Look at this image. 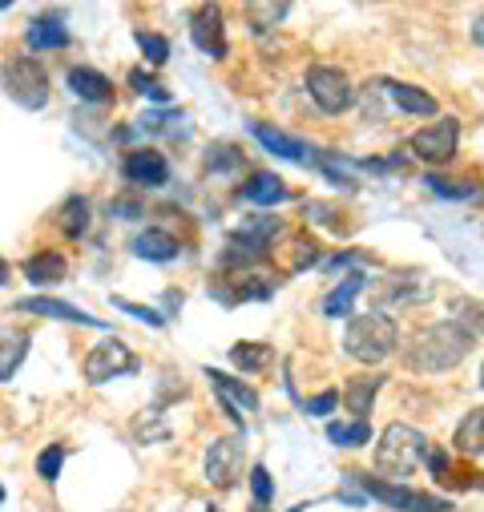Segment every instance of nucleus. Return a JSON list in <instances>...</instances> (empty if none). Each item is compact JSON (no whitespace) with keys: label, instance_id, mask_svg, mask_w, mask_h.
Listing matches in <instances>:
<instances>
[{"label":"nucleus","instance_id":"obj_1","mask_svg":"<svg viewBox=\"0 0 484 512\" xmlns=\"http://www.w3.org/2000/svg\"><path fill=\"white\" fill-rule=\"evenodd\" d=\"M468 351H472V335L460 323L444 319V323H428L412 335V343L404 351V363L416 375H444V371L460 367L468 359Z\"/></svg>","mask_w":484,"mask_h":512},{"label":"nucleus","instance_id":"obj_2","mask_svg":"<svg viewBox=\"0 0 484 512\" xmlns=\"http://www.w3.org/2000/svg\"><path fill=\"white\" fill-rule=\"evenodd\" d=\"M400 347V327L392 315L384 311H368V315H355L343 331V351L355 359V363H384L392 351Z\"/></svg>","mask_w":484,"mask_h":512},{"label":"nucleus","instance_id":"obj_3","mask_svg":"<svg viewBox=\"0 0 484 512\" xmlns=\"http://www.w3.org/2000/svg\"><path fill=\"white\" fill-rule=\"evenodd\" d=\"M279 234V222L275 218H247L242 222L230 238H226V246L218 250V267L222 271H234V275H242V271H255L259 263H267L271 259V238Z\"/></svg>","mask_w":484,"mask_h":512},{"label":"nucleus","instance_id":"obj_4","mask_svg":"<svg viewBox=\"0 0 484 512\" xmlns=\"http://www.w3.org/2000/svg\"><path fill=\"white\" fill-rule=\"evenodd\" d=\"M428 456V440L412 424H388L380 444H376V472L388 476L392 484H404Z\"/></svg>","mask_w":484,"mask_h":512},{"label":"nucleus","instance_id":"obj_5","mask_svg":"<svg viewBox=\"0 0 484 512\" xmlns=\"http://www.w3.org/2000/svg\"><path fill=\"white\" fill-rule=\"evenodd\" d=\"M347 480L359 484L363 496L388 504L392 512H452L448 496H432V492H420V488H408V484H392V480H380V476H363V472H347Z\"/></svg>","mask_w":484,"mask_h":512},{"label":"nucleus","instance_id":"obj_6","mask_svg":"<svg viewBox=\"0 0 484 512\" xmlns=\"http://www.w3.org/2000/svg\"><path fill=\"white\" fill-rule=\"evenodd\" d=\"M0 85L21 109H45L49 105V73L37 57H9L0 69Z\"/></svg>","mask_w":484,"mask_h":512},{"label":"nucleus","instance_id":"obj_7","mask_svg":"<svg viewBox=\"0 0 484 512\" xmlns=\"http://www.w3.org/2000/svg\"><path fill=\"white\" fill-rule=\"evenodd\" d=\"M456 146H460V121L456 117H440V121L424 125V130H416L408 142V150L428 166H448L456 158Z\"/></svg>","mask_w":484,"mask_h":512},{"label":"nucleus","instance_id":"obj_8","mask_svg":"<svg viewBox=\"0 0 484 512\" xmlns=\"http://www.w3.org/2000/svg\"><path fill=\"white\" fill-rule=\"evenodd\" d=\"M307 93H311V101H315L323 113H343V109H351V101H355L351 77H347L339 65H311V69H307Z\"/></svg>","mask_w":484,"mask_h":512},{"label":"nucleus","instance_id":"obj_9","mask_svg":"<svg viewBox=\"0 0 484 512\" xmlns=\"http://www.w3.org/2000/svg\"><path fill=\"white\" fill-rule=\"evenodd\" d=\"M142 363H138V355L121 343V339H105V343H97L89 355H85V363H81V371H85V379L89 383H109V379H121V375H134Z\"/></svg>","mask_w":484,"mask_h":512},{"label":"nucleus","instance_id":"obj_10","mask_svg":"<svg viewBox=\"0 0 484 512\" xmlns=\"http://www.w3.org/2000/svg\"><path fill=\"white\" fill-rule=\"evenodd\" d=\"M206 379H210V388L218 392L222 412H226L238 428L247 424V416L259 412V392L251 388V383H242V379H234V375H226V371H218V367H206Z\"/></svg>","mask_w":484,"mask_h":512},{"label":"nucleus","instance_id":"obj_11","mask_svg":"<svg viewBox=\"0 0 484 512\" xmlns=\"http://www.w3.org/2000/svg\"><path fill=\"white\" fill-rule=\"evenodd\" d=\"M202 468H206V480H210L214 488H222V492L238 488V480H242V440H238V436L210 440Z\"/></svg>","mask_w":484,"mask_h":512},{"label":"nucleus","instance_id":"obj_12","mask_svg":"<svg viewBox=\"0 0 484 512\" xmlns=\"http://www.w3.org/2000/svg\"><path fill=\"white\" fill-rule=\"evenodd\" d=\"M279 291V279L271 275H259V271H242L234 279H218L210 283V295L222 303V307H234V303H263Z\"/></svg>","mask_w":484,"mask_h":512},{"label":"nucleus","instance_id":"obj_13","mask_svg":"<svg viewBox=\"0 0 484 512\" xmlns=\"http://www.w3.org/2000/svg\"><path fill=\"white\" fill-rule=\"evenodd\" d=\"M121 178L134 186H146V190H158L170 182V162L158 150H130L121 158Z\"/></svg>","mask_w":484,"mask_h":512},{"label":"nucleus","instance_id":"obj_14","mask_svg":"<svg viewBox=\"0 0 484 512\" xmlns=\"http://www.w3.org/2000/svg\"><path fill=\"white\" fill-rule=\"evenodd\" d=\"M190 37H194V45H198L206 57L222 61V57H226V21H222V9H218V5L194 9V17H190Z\"/></svg>","mask_w":484,"mask_h":512},{"label":"nucleus","instance_id":"obj_15","mask_svg":"<svg viewBox=\"0 0 484 512\" xmlns=\"http://www.w3.org/2000/svg\"><path fill=\"white\" fill-rule=\"evenodd\" d=\"M17 311L45 315V319H65V323H81V327H105L97 315H89V311H81V307H73V303H61V299H45V295H37V299H21Z\"/></svg>","mask_w":484,"mask_h":512},{"label":"nucleus","instance_id":"obj_16","mask_svg":"<svg viewBox=\"0 0 484 512\" xmlns=\"http://www.w3.org/2000/svg\"><path fill=\"white\" fill-rule=\"evenodd\" d=\"M65 275H69V263L57 250H37L25 259V279L33 287H57V283H65Z\"/></svg>","mask_w":484,"mask_h":512},{"label":"nucleus","instance_id":"obj_17","mask_svg":"<svg viewBox=\"0 0 484 512\" xmlns=\"http://www.w3.org/2000/svg\"><path fill=\"white\" fill-rule=\"evenodd\" d=\"M134 254H138V259H146V263H174L182 254V246H178V238L170 230L150 226V230H142L134 238Z\"/></svg>","mask_w":484,"mask_h":512},{"label":"nucleus","instance_id":"obj_18","mask_svg":"<svg viewBox=\"0 0 484 512\" xmlns=\"http://www.w3.org/2000/svg\"><path fill=\"white\" fill-rule=\"evenodd\" d=\"M33 335L25 327H0V383H9L29 355Z\"/></svg>","mask_w":484,"mask_h":512},{"label":"nucleus","instance_id":"obj_19","mask_svg":"<svg viewBox=\"0 0 484 512\" xmlns=\"http://www.w3.org/2000/svg\"><path fill=\"white\" fill-rule=\"evenodd\" d=\"M69 89H73L81 101H89V105H109V101H113V81H109L105 73L89 69V65L69 69Z\"/></svg>","mask_w":484,"mask_h":512},{"label":"nucleus","instance_id":"obj_20","mask_svg":"<svg viewBox=\"0 0 484 512\" xmlns=\"http://www.w3.org/2000/svg\"><path fill=\"white\" fill-rule=\"evenodd\" d=\"M25 41H29L33 53H49V49H69L73 45V37H69V29H65L61 17H37V21H29Z\"/></svg>","mask_w":484,"mask_h":512},{"label":"nucleus","instance_id":"obj_21","mask_svg":"<svg viewBox=\"0 0 484 512\" xmlns=\"http://www.w3.org/2000/svg\"><path fill=\"white\" fill-rule=\"evenodd\" d=\"M238 194L247 198V202H255V206H279V202H287V198H291L287 182H283L279 174H271V170L251 174V178H247V186H242Z\"/></svg>","mask_w":484,"mask_h":512},{"label":"nucleus","instance_id":"obj_22","mask_svg":"<svg viewBox=\"0 0 484 512\" xmlns=\"http://www.w3.org/2000/svg\"><path fill=\"white\" fill-rule=\"evenodd\" d=\"M380 388H384V375H355L347 388H343V404H347V412H351L355 420H363V416L372 412Z\"/></svg>","mask_w":484,"mask_h":512},{"label":"nucleus","instance_id":"obj_23","mask_svg":"<svg viewBox=\"0 0 484 512\" xmlns=\"http://www.w3.org/2000/svg\"><path fill=\"white\" fill-rule=\"evenodd\" d=\"M251 134L263 142V150H271V154H279V158H287V162H307V158H311V150H307L299 138H291V134H283V130H271V125H263V121L251 125Z\"/></svg>","mask_w":484,"mask_h":512},{"label":"nucleus","instance_id":"obj_24","mask_svg":"<svg viewBox=\"0 0 484 512\" xmlns=\"http://www.w3.org/2000/svg\"><path fill=\"white\" fill-rule=\"evenodd\" d=\"M388 97L396 101V109L416 113V117H436V97L424 93L420 85H404V81H388Z\"/></svg>","mask_w":484,"mask_h":512},{"label":"nucleus","instance_id":"obj_25","mask_svg":"<svg viewBox=\"0 0 484 512\" xmlns=\"http://www.w3.org/2000/svg\"><path fill=\"white\" fill-rule=\"evenodd\" d=\"M452 448H456L460 456H484V408H472V412L460 420V428H456V436H452Z\"/></svg>","mask_w":484,"mask_h":512},{"label":"nucleus","instance_id":"obj_26","mask_svg":"<svg viewBox=\"0 0 484 512\" xmlns=\"http://www.w3.org/2000/svg\"><path fill=\"white\" fill-rule=\"evenodd\" d=\"M363 291V271H355V275H347L331 295H323V315L327 319H339V315H351V303H355V295Z\"/></svg>","mask_w":484,"mask_h":512},{"label":"nucleus","instance_id":"obj_27","mask_svg":"<svg viewBox=\"0 0 484 512\" xmlns=\"http://www.w3.org/2000/svg\"><path fill=\"white\" fill-rule=\"evenodd\" d=\"M57 226H61L65 238H81L89 230V198H81V194L65 198L61 210H57Z\"/></svg>","mask_w":484,"mask_h":512},{"label":"nucleus","instance_id":"obj_28","mask_svg":"<svg viewBox=\"0 0 484 512\" xmlns=\"http://www.w3.org/2000/svg\"><path fill=\"white\" fill-rule=\"evenodd\" d=\"M271 359H275V347H267V343H234L230 347V363L238 371H247V375L271 367Z\"/></svg>","mask_w":484,"mask_h":512},{"label":"nucleus","instance_id":"obj_29","mask_svg":"<svg viewBox=\"0 0 484 512\" xmlns=\"http://www.w3.org/2000/svg\"><path fill=\"white\" fill-rule=\"evenodd\" d=\"M327 440L339 444V448H363L372 440V428L368 420H355V424H327Z\"/></svg>","mask_w":484,"mask_h":512},{"label":"nucleus","instance_id":"obj_30","mask_svg":"<svg viewBox=\"0 0 484 512\" xmlns=\"http://www.w3.org/2000/svg\"><path fill=\"white\" fill-rule=\"evenodd\" d=\"M452 323H460L468 335H484V303L480 299H452Z\"/></svg>","mask_w":484,"mask_h":512},{"label":"nucleus","instance_id":"obj_31","mask_svg":"<svg viewBox=\"0 0 484 512\" xmlns=\"http://www.w3.org/2000/svg\"><path fill=\"white\" fill-rule=\"evenodd\" d=\"M238 166H242V150H238V146L214 142V146L206 150V170H210V174H230V170H238Z\"/></svg>","mask_w":484,"mask_h":512},{"label":"nucleus","instance_id":"obj_32","mask_svg":"<svg viewBox=\"0 0 484 512\" xmlns=\"http://www.w3.org/2000/svg\"><path fill=\"white\" fill-rule=\"evenodd\" d=\"M287 13H291V5H247V21H251V29H255V33L275 29Z\"/></svg>","mask_w":484,"mask_h":512},{"label":"nucleus","instance_id":"obj_33","mask_svg":"<svg viewBox=\"0 0 484 512\" xmlns=\"http://www.w3.org/2000/svg\"><path fill=\"white\" fill-rule=\"evenodd\" d=\"M319 263V246L311 242V238H291V259H287V271L291 275H299V271H307V267H315Z\"/></svg>","mask_w":484,"mask_h":512},{"label":"nucleus","instance_id":"obj_34","mask_svg":"<svg viewBox=\"0 0 484 512\" xmlns=\"http://www.w3.org/2000/svg\"><path fill=\"white\" fill-rule=\"evenodd\" d=\"M134 41H138V49L146 53V61H150V65H166V57H170V41H166V37L138 29V33H134Z\"/></svg>","mask_w":484,"mask_h":512},{"label":"nucleus","instance_id":"obj_35","mask_svg":"<svg viewBox=\"0 0 484 512\" xmlns=\"http://www.w3.org/2000/svg\"><path fill=\"white\" fill-rule=\"evenodd\" d=\"M424 186H428L436 198H456V202H464V198H476V194H480L472 182H448V178H436V174H432Z\"/></svg>","mask_w":484,"mask_h":512},{"label":"nucleus","instance_id":"obj_36","mask_svg":"<svg viewBox=\"0 0 484 512\" xmlns=\"http://www.w3.org/2000/svg\"><path fill=\"white\" fill-rule=\"evenodd\" d=\"M61 464H65V448H61V444H49V448L37 456V476L53 484V480L61 476Z\"/></svg>","mask_w":484,"mask_h":512},{"label":"nucleus","instance_id":"obj_37","mask_svg":"<svg viewBox=\"0 0 484 512\" xmlns=\"http://www.w3.org/2000/svg\"><path fill=\"white\" fill-rule=\"evenodd\" d=\"M251 492H255V504H259V508H267V504H271V496H275L271 472H267L263 464H255V468H251Z\"/></svg>","mask_w":484,"mask_h":512},{"label":"nucleus","instance_id":"obj_38","mask_svg":"<svg viewBox=\"0 0 484 512\" xmlns=\"http://www.w3.org/2000/svg\"><path fill=\"white\" fill-rule=\"evenodd\" d=\"M113 307L134 315V319H142V323H150V327H166V315H158L154 307H142V303H130V299H113Z\"/></svg>","mask_w":484,"mask_h":512},{"label":"nucleus","instance_id":"obj_39","mask_svg":"<svg viewBox=\"0 0 484 512\" xmlns=\"http://www.w3.org/2000/svg\"><path fill=\"white\" fill-rule=\"evenodd\" d=\"M130 85H134L138 93H150L154 101H170V93H166V89H162V85H158L154 77H146L142 69H134V73H130Z\"/></svg>","mask_w":484,"mask_h":512},{"label":"nucleus","instance_id":"obj_40","mask_svg":"<svg viewBox=\"0 0 484 512\" xmlns=\"http://www.w3.org/2000/svg\"><path fill=\"white\" fill-rule=\"evenodd\" d=\"M339 404V392H323V396H315V400H307L303 404V412L307 416H331V408Z\"/></svg>","mask_w":484,"mask_h":512},{"label":"nucleus","instance_id":"obj_41","mask_svg":"<svg viewBox=\"0 0 484 512\" xmlns=\"http://www.w3.org/2000/svg\"><path fill=\"white\" fill-rule=\"evenodd\" d=\"M303 214H307V218H315V222H323V226H331V230H339L335 210H331L327 202H307V206H303Z\"/></svg>","mask_w":484,"mask_h":512},{"label":"nucleus","instance_id":"obj_42","mask_svg":"<svg viewBox=\"0 0 484 512\" xmlns=\"http://www.w3.org/2000/svg\"><path fill=\"white\" fill-rule=\"evenodd\" d=\"M109 214L134 222V218H142V206H138V202H130V198H117V202H109Z\"/></svg>","mask_w":484,"mask_h":512},{"label":"nucleus","instance_id":"obj_43","mask_svg":"<svg viewBox=\"0 0 484 512\" xmlns=\"http://www.w3.org/2000/svg\"><path fill=\"white\" fill-rule=\"evenodd\" d=\"M9 283V263H0V287Z\"/></svg>","mask_w":484,"mask_h":512},{"label":"nucleus","instance_id":"obj_44","mask_svg":"<svg viewBox=\"0 0 484 512\" xmlns=\"http://www.w3.org/2000/svg\"><path fill=\"white\" fill-rule=\"evenodd\" d=\"M476 41H480V45H484V17H480V21H476Z\"/></svg>","mask_w":484,"mask_h":512},{"label":"nucleus","instance_id":"obj_45","mask_svg":"<svg viewBox=\"0 0 484 512\" xmlns=\"http://www.w3.org/2000/svg\"><path fill=\"white\" fill-rule=\"evenodd\" d=\"M0 504H5V484H0Z\"/></svg>","mask_w":484,"mask_h":512},{"label":"nucleus","instance_id":"obj_46","mask_svg":"<svg viewBox=\"0 0 484 512\" xmlns=\"http://www.w3.org/2000/svg\"><path fill=\"white\" fill-rule=\"evenodd\" d=\"M251 512H267V508H259V504H251Z\"/></svg>","mask_w":484,"mask_h":512},{"label":"nucleus","instance_id":"obj_47","mask_svg":"<svg viewBox=\"0 0 484 512\" xmlns=\"http://www.w3.org/2000/svg\"><path fill=\"white\" fill-rule=\"evenodd\" d=\"M480 388H484V367H480Z\"/></svg>","mask_w":484,"mask_h":512},{"label":"nucleus","instance_id":"obj_48","mask_svg":"<svg viewBox=\"0 0 484 512\" xmlns=\"http://www.w3.org/2000/svg\"><path fill=\"white\" fill-rule=\"evenodd\" d=\"M210 512H222V508H210Z\"/></svg>","mask_w":484,"mask_h":512},{"label":"nucleus","instance_id":"obj_49","mask_svg":"<svg viewBox=\"0 0 484 512\" xmlns=\"http://www.w3.org/2000/svg\"><path fill=\"white\" fill-rule=\"evenodd\" d=\"M0 9H5V5H0Z\"/></svg>","mask_w":484,"mask_h":512}]
</instances>
